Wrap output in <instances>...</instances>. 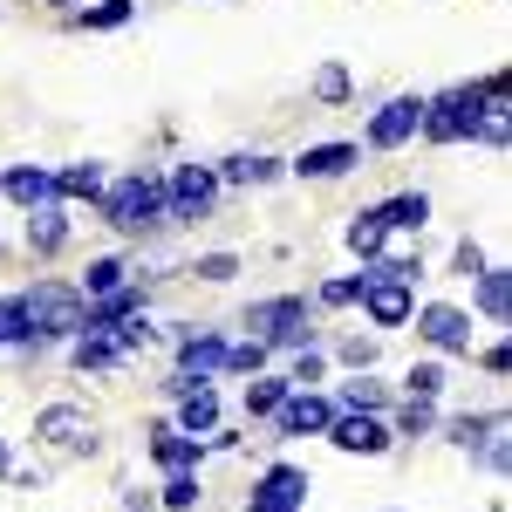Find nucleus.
I'll return each instance as SVG.
<instances>
[{
  "label": "nucleus",
  "mask_w": 512,
  "mask_h": 512,
  "mask_svg": "<svg viewBox=\"0 0 512 512\" xmlns=\"http://www.w3.org/2000/svg\"><path fill=\"white\" fill-rule=\"evenodd\" d=\"M485 96H506V76H485V82H458V89H444V96H431L424 103V137L431 144H465L472 137L478 110H485Z\"/></svg>",
  "instance_id": "f257e3e1"
},
{
  "label": "nucleus",
  "mask_w": 512,
  "mask_h": 512,
  "mask_svg": "<svg viewBox=\"0 0 512 512\" xmlns=\"http://www.w3.org/2000/svg\"><path fill=\"white\" fill-rule=\"evenodd\" d=\"M103 219L117 226V233H158L164 226V178H151V171H130V178H117L110 192H103Z\"/></svg>",
  "instance_id": "f03ea898"
},
{
  "label": "nucleus",
  "mask_w": 512,
  "mask_h": 512,
  "mask_svg": "<svg viewBox=\"0 0 512 512\" xmlns=\"http://www.w3.org/2000/svg\"><path fill=\"white\" fill-rule=\"evenodd\" d=\"M21 301H28V328H35V342H76V335H82V294H76V287L41 280V287H28Z\"/></svg>",
  "instance_id": "7ed1b4c3"
},
{
  "label": "nucleus",
  "mask_w": 512,
  "mask_h": 512,
  "mask_svg": "<svg viewBox=\"0 0 512 512\" xmlns=\"http://www.w3.org/2000/svg\"><path fill=\"white\" fill-rule=\"evenodd\" d=\"M219 205V171L212 164H178L164 178V219H212Z\"/></svg>",
  "instance_id": "20e7f679"
},
{
  "label": "nucleus",
  "mask_w": 512,
  "mask_h": 512,
  "mask_svg": "<svg viewBox=\"0 0 512 512\" xmlns=\"http://www.w3.org/2000/svg\"><path fill=\"white\" fill-rule=\"evenodd\" d=\"M355 301L369 308L376 328H403L410 308H417V301H410V280H396L390 260H369V267H362V294H355Z\"/></svg>",
  "instance_id": "39448f33"
},
{
  "label": "nucleus",
  "mask_w": 512,
  "mask_h": 512,
  "mask_svg": "<svg viewBox=\"0 0 512 512\" xmlns=\"http://www.w3.org/2000/svg\"><path fill=\"white\" fill-rule=\"evenodd\" d=\"M410 321H417V335H424L431 349L472 355V315H465V308H444V301H431V308H410Z\"/></svg>",
  "instance_id": "423d86ee"
},
{
  "label": "nucleus",
  "mask_w": 512,
  "mask_h": 512,
  "mask_svg": "<svg viewBox=\"0 0 512 512\" xmlns=\"http://www.w3.org/2000/svg\"><path fill=\"white\" fill-rule=\"evenodd\" d=\"M226 369V342L212 335V328H198V335H185L178 342V369H171V383L164 390H185V383H212Z\"/></svg>",
  "instance_id": "0eeeda50"
},
{
  "label": "nucleus",
  "mask_w": 512,
  "mask_h": 512,
  "mask_svg": "<svg viewBox=\"0 0 512 512\" xmlns=\"http://www.w3.org/2000/svg\"><path fill=\"white\" fill-rule=\"evenodd\" d=\"M321 437H335L342 451H362V458H383V451H390V431H383L376 410H335Z\"/></svg>",
  "instance_id": "6e6552de"
},
{
  "label": "nucleus",
  "mask_w": 512,
  "mask_h": 512,
  "mask_svg": "<svg viewBox=\"0 0 512 512\" xmlns=\"http://www.w3.org/2000/svg\"><path fill=\"white\" fill-rule=\"evenodd\" d=\"M417 123H424V96H390V103L369 117V144H376V151H396V144L417 137Z\"/></svg>",
  "instance_id": "1a4fd4ad"
},
{
  "label": "nucleus",
  "mask_w": 512,
  "mask_h": 512,
  "mask_svg": "<svg viewBox=\"0 0 512 512\" xmlns=\"http://www.w3.org/2000/svg\"><path fill=\"white\" fill-rule=\"evenodd\" d=\"M328 417H335V403L315 390H287V403L274 410V431L280 437H321L328 431Z\"/></svg>",
  "instance_id": "9d476101"
},
{
  "label": "nucleus",
  "mask_w": 512,
  "mask_h": 512,
  "mask_svg": "<svg viewBox=\"0 0 512 512\" xmlns=\"http://www.w3.org/2000/svg\"><path fill=\"white\" fill-rule=\"evenodd\" d=\"M301 321H308V301H301V294H274V301H253V308H246L253 342H267V349H274L287 328H301Z\"/></svg>",
  "instance_id": "9b49d317"
},
{
  "label": "nucleus",
  "mask_w": 512,
  "mask_h": 512,
  "mask_svg": "<svg viewBox=\"0 0 512 512\" xmlns=\"http://www.w3.org/2000/svg\"><path fill=\"white\" fill-rule=\"evenodd\" d=\"M301 499H308V472L274 465V472L260 478V492H253V506H246V512H301Z\"/></svg>",
  "instance_id": "f8f14e48"
},
{
  "label": "nucleus",
  "mask_w": 512,
  "mask_h": 512,
  "mask_svg": "<svg viewBox=\"0 0 512 512\" xmlns=\"http://www.w3.org/2000/svg\"><path fill=\"white\" fill-rule=\"evenodd\" d=\"M171 396H178V431L185 437L219 431V396H212V383H185V390H171Z\"/></svg>",
  "instance_id": "ddd939ff"
},
{
  "label": "nucleus",
  "mask_w": 512,
  "mask_h": 512,
  "mask_svg": "<svg viewBox=\"0 0 512 512\" xmlns=\"http://www.w3.org/2000/svg\"><path fill=\"white\" fill-rule=\"evenodd\" d=\"M35 437H48V444H62V451H82V444H89V417H82L76 403H48V410H41L35 417Z\"/></svg>",
  "instance_id": "4468645a"
},
{
  "label": "nucleus",
  "mask_w": 512,
  "mask_h": 512,
  "mask_svg": "<svg viewBox=\"0 0 512 512\" xmlns=\"http://www.w3.org/2000/svg\"><path fill=\"white\" fill-rule=\"evenodd\" d=\"M0 192L14 198V205H55V171H41V164H14L7 178H0Z\"/></svg>",
  "instance_id": "2eb2a0df"
},
{
  "label": "nucleus",
  "mask_w": 512,
  "mask_h": 512,
  "mask_svg": "<svg viewBox=\"0 0 512 512\" xmlns=\"http://www.w3.org/2000/svg\"><path fill=\"white\" fill-rule=\"evenodd\" d=\"M198 451H205V444H198V437H185L178 424L151 431V458H158L164 472H192V465H198Z\"/></svg>",
  "instance_id": "dca6fc26"
},
{
  "label": "nucleus",
  "mask_w": 512,
  "mask_h": 512,
  "mask_svg": "<svg viewBox=\"0 0 512 512\" xmlns=\"http://www.w3.org/2000/svg\"><path fill=\"white\" fill-rule=\"evenodd\" d=\"M355 158H362L355 144H308V151L294 158V171H301V178H342Z\"/></svg>",
  "instance_id": "f3484780"
},
{
  "label": "nucleus",
  "mask_w": 512,
  "mask_h": 512,
  "mask_svg": "<svg viewBox=\"0 0 512 512\" xmlns=\"http://www.w3.org/2000/svg\"><path fill=\"white\" fill-rule=\"evenodd\" d=\"M376 212H383L390 233H424V226H431V198L424 192H396L390 205H376Z\"/></svg>",
  "instance_id": "a211bd4d"
},
{
  "label": "nucleus",
  "mask_w": 512,
  "mask_h": 512,
  "mask_svg": "<svg viewBox=\"0 0 512 512\" xmlns=\"http://www.w3.org/2000/svg\"><path fill=\"white\" fill-rule=\"evenodd\" d=\"M444 431H451V444H458V451H485L492 437L506 431V417H499V410H485V417H451Z\"/></svg>",
  "instance_id": "6ab92c4d"
},
{
  "label": "nucleus",
  "mask_w": 512,
  "mask_h": 512,
  "mask_svg": "<svg viewBox=\"0 0 512 512\" xmlns=\"http://www.w3.org/2000/svg\"><path fill=\"white\" fill-rule=\"evenodd\" d=\"M103 185H110L103 164H69V171H55V198H103Z\"/></svg>",
  "instance_id": "aec40b11"
},
{
  "label": "nucleus",
  "mask_w": 512,
  "mask_h": 512,
  "mask_svg": "<svg viewBox=\"0 0 512 512\" xmlns=\"http://www.w3.org/2000/svg\"><path fill=\"white\" fill-rule=\"evenodd\" d=\"M123 280H130V267H123L117 253H103V260H89V274H82L76 294H82V301H103V294H117Z\"/></svg>",
  "instance_id": "412c9836"
},
{
  "label": "nucleus",
  "mask_w": 512,
  "mask_h": 512,
  "mask_svg": "<svg viewBox=\"0 0 512 512\" xmlns=\"http://www.w3.org/2000/svg\"><path fill=\"white\" fill-rule=\"evenodd\" d=\"M267 178H280V164L260 158V151H239V158L219 164V185H267Z\"/></svg>",
  "instance_id": "4be33fe9"
},
{
  "label": "nucleus",
  "mask_w": 512,
  "mask_h": 512,
  "mask_svg": "<svg viewBox=\"0 0 512 512\" xmlns=\"http://www.w3.org/2000/svg\"><path fill=\"white\" fill-rule=\"evenodd\" d=\"M62 239H69V219H62V205H35V212H28V246H35V253H55Z\"/></svg>",
  "instance_id": "5701e85b"
},
{
  "label": "nucleus",
  "mask_w": 512,
  "mask_h": 512,
  "mask_svg": "<svg viewBox=\"0 0 512 512\" xmlns=\"http://www.w3.org/2000/svg\"><path fill=\"white\" fill-rule=\"evenodd\" d=\"M478 308H485L492 321L512 315V280H506V267H478Z\"/></svg>",
  "instance_id": "b1692460"
},
{
  "label": "nucleus",
  "mask_w": 512,
  "mask_h": 512,
  "mask_svg": "<svg viewBox=\"0 0 512 512\" xmlns=\"http://www.w3.org/2000/svg\"><path fill=\"white\" fill-rule=\"evenodd\" d=\"M0 349H35V328H28V301L21 294L0 301Z\"/></svg>",
  "instance_id": "393cba45"
},
{
  "label": "nucleus",
  "mask_w": 512,
  "mask_h": 512,
  "mask_svg": "<svg viewBox=\"0 0 512 512\" xmlns=\"http://www.w3.org/2000/svg\"><path fill=\"white\" fill-rule=\"evenodd\" d=\"M383 239H390V226H383V212H355V219H349V253H362V260H376V253H383Z\"/></svg>",
  "instance_id": "a878e982"
},
{
  "label": "nucleus",
  "mask_w": 512,
  "mask_h": 512,
  "mask_svg": "<svg viewBox=\"0 0 512 512\" xmlns=\"http://www.w3.org/2000/svg\"><path fill=\"white\" fill-rule=\"evenodd\" d=\"M287 390H294L287 376H253V383H246V410H253V417H274L280 403H287Z\"/></svg>",
  "instance_id": "bb28decb"
},
{
  "label": "nucleus",
  "mask_w": 512,
  "mask_h": 512,
  "mask_svg": "<svg viewBox=\"0 0 512 512\" xmlns=\"http://www.w3.org/2000/svg\"><path fill=\"white\" fill-rule=\"evenodd\" d=\"M123 349L110 342V335H76V369H117Z\"/></svg>",
  "instance_id": "cd10ccee"
},
{
  "label": "nucleus",
  "mask_w": 512,
  "mask_h": 512,
  "mask_svg": "<svg viewBox=\"0 0 512 512\" xmlns=\"http://www.w3.org/2000/svg\"><path fill=\"white\" fill-rule=\"evenodd\" d=\"M396 431H403V437L437 431V396H410V403H403V417H396Z\"/></svg>",
  "instance_id": "c85d7f7f"
},
{
  "label": "nucleus",
  "mask_w": 512,
  "mask_h": 512,
  "mask_svg": "<svg viewBox=\"0 0 512 512\" xmlns=\"http://www.w3.org/2000/svg\"><path fill=\"white\" fill-rule=\"evenodd\" d=\"M342 403H349V410H383V403H390V390H383L376 376H362V369H355V383L342 390Z\"/></svg>",
  "instance_id": "c756f323"
},
{
  "label": "nucleus",
  "mask_w": 512,
  "mask_h": 512,
  "mask_svg": "<svg viewBox=\"0 0 512 512\" xmlns=\"http://www.w3.org/2000/svg\"><path fill=\"white\" fill-rule=\"evenodd\" d=\"M315 96L321 103H342V96H349V69H342V62H321L315 69Z\"/></svg>",
  "instance_id": "7c9ffc66"
},
{
  "label": "nucleus",
  "mask_w": 512,
  "mask_h": 512,
  "mask_svg": "<svg viewBox=\"0 0 512 512\" xmlns=\"http://www.w3.org/2000/svg\"><path fill=\"white\" fill-rule=\"evenodd\" d=\"M158 499H164V506H178V512H192V506H198V478H192V472H171Z\"/></svg>",
  "instance_id": "2f4dec72"
},
{
  "label": "nucleus",
  "mask_w": 512,
  "mask_h": 512,
  "mask_svg": "<svg viewBox=\"0 0 512 512\" xmlns=\"http://www.w3.org/2000/svg\"><path fill=\"white\" fill-rule=\"evenodd\" d=\"M76 21H82V28H123V21H130V0H103V7H82Z\"/></svg>",
  "instance_id": "473e14b6"
},
{
  "label": "nucleus",
  "mask_w": 512,
  "mask_h": 512,
  "mask_svg": "<svg viewBox=\"0 0 512 512\" xmlns=\"http://www.w3.org/2000/svg\"><path fill=\"white\" fill-rule=\"evenodd\" d=\"M403 390H410V396H437V390H444V369H437V362H410Z\"/></svg>",
  "instance_id": "72a5a7b5"
},
{
  "label": "nucleus",
  "mask_w": 512,
  "mask_h": 512,
  "mask_svg": "<svg viewBox=\"0 0 512 512\" xmlns=\"http://www.w3.org/2000/svg\"><path fill=\"white\" fill-rule=\"evenodd\" d=\"M260 362H267V342H239V349H226V369H239V376H260Z\"/></svg>",
  "instance_id": "f704fd0d"
},
{
  "label": "nucleus",
  "mask_w": 512,
  "mask_h": 512,
  "mask_svg": "<svg viewBox=\"0 0 512 512\" xmlns=\"http://www.w3.org/2000/svg\"><path fill=\"white\" fill-rule=\"evenodd\" d=\"M192 274H198V280H233V274H239V260H233V253H205Z\"/></svg>",
  "instance_id": "c9c22d12"
},
{
  "label": "nucleus",
  "mask_w": 512,
  "mask_h": 512,
  "mask_svg": "<svg viewBox=\"0 0 512 512\" xmlns=\"http://www.w3.org/2000/svg\"><path fill=\"white\" fill-rule=\"evenodd\" d=\"M287 383H294V390H315V383H321V355L308 349L301 362H294V369H287Z\"/></svg>",
  "instance_id": "e433bc0d"
},
{
  "label": "nucleus",
  "mask_w": 512,
  "mask_h": 512,
  "mask_svg": "<svg viewBox=\"0 0 512 512\" xmlns=\"http://www.w3.org/2000/svg\"><path fill=\"white\" fill-rule=\"evenodd\" d=\"M342 362H349V369H369V362H376V342H369V335H349V342H342Z\"/></svg>",
  "instance_id": "4c0bfd02"
},
{
  "label": "nucleus",
  "mask_w": 512,
  "mask_h": 512,
  "mask_svg": "<svg viewBox=\"0 0 512 512\" xmlns=\"http://www.w3.org/2000/svg\"><path fill=\"white\" fill-rule=\"evenodd\" d=\"M355 294H362V274H355V280H328V287H321V301H328V308H349Z\"/></svg>",
  "instance_id": "58836bf2"
},
{
  "label": "nucleus",
  "mask_w": 512,
  "mask_h": 512,
  "mask_svg": "<svg viewBox=\"0 0 512 512\" xmlns=\"http://www.w3.org/2000/svg\"><path fill=\"white\" fill-rule=\"evenodd\" d=\"M478 267H485V253H478V246H472V239H465V246H458V274H465V280H472V274H478Z\"/></svg>",
  "instance_id": "ea45409f"
},
{
  "label": "nucleus",
  "mask_w": 512,
  "mask_h": 512,
  "mask_svg": "<svg viewBox=\"0 0 512 512\" xmlns=\"http://www.w3.org/2000/svg\"><path fill=\"white\" fill-rule=\"evenodd\" d=\"M0 472H7V444H0Z\"/></svg>",
  "instance_id": "a19ab883"
},
{
  "label": "nucleus",
  "mask_w": 512,
  "mask_h": 512,
  "mask_svg": "<svg viewBox=\"0 0 512 512\" xmlns=\"http://www.w3.org/2000/svg\"><path fill=\"white\" fill-rule=\"evenodd\" d=\"M48 7H76V0H48Z\"/></svg>",
  "instance_id": "79ce46f5"
}]
</instances>
